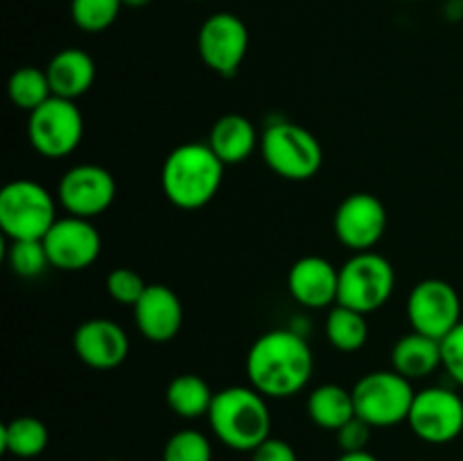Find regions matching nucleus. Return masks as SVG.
<instances>
[{
	"label": "nucleus",
	"instance_id": "obj_4",
	"mask_svg": "<svg viewBox=\"0 0 463 461\" xmlns=\"http://www.w3.org/2000/svg\"><path fill=\"white\" fill-rule=\"evenodd\" d=\"M260 154L274 174L288 181H307L324 165V147L312 131L297 122H271L260 134Z\"/></svg>",
	"mask_w": 463,
	"mask_h": 461
},
{
	"label": "nucleus",
	"instance_id": "obj_29",
	"mask_svg": "<svg viewBox=\"0 0 463 461\" xmlns=\"http://www.w3.org/2000/svg\"><path fill=\"white\" fill-rule=\"evenodd\" d=\"M145 289H147V283L138 271L129 269V267H116L113 271H109L107 292L120 306L134 307L145 294Z\"/></svg>",
	"mask_w": 463,
	"mask_h": 461
},
{
	"label": "nucleus",
	"instance_id": "obj_17",
	"mask_svg": "<svg viewBox=\"0 0 463 461\" xmlns=\"http://www.w3.org/2000/svg\"><path fill=\"white\" fill-rule=\"evenodd\" d=\"M134 321L145 339L152 343H167L184 325V303L167 285H147L140 301L134 306Z\"/></svg>",
	"mask_w": 463,
	"mask_h": 461
},
{
	"label": "nucleus",
	"instance_id": "obj_15",
	"mask_svg": "<svg viewBox=\"0 0 463 461\" xmlns=\"http://www.w3.org/2000/svg\"><path fill=\"white\" fill-rule=\"evenodd\" d=\"M72 348L86 366L98 371L118 369L129 357V337L118 321L107 316L86 319L72 334Z\"/></svg>",
	"mask_w": 463,
	"mask_h": 461
},
{
	"label": "nucleus",
	"instance_id": "obj_26",
	"mask_svg": "<svg viewBox=\"0 0 463 461\" xmlns=\"http://www.w3.org/2000/svg\"><path fill=\"white\" fill-rule=\"evenodd\" d=\"M122 7V0H71V18L81 32L98 34L116 23Z\"/></svg>",
	"mask_w": 463,
	"mask_h": 461
},
{
	"label": "nucleus",
	"instance_id": "obj_5",
	"mask_svg": "<svg viewBox=\"0 0 463 461\" xmlns=\"http://www.w3.org/2000/svg\"><path fill=\"white\" fill-rule=\"evenodd\" d=\"M57 220V202L45 185L16 179L0 190V229L9 242L43 240Z\"/></svg>",
	"mask_w": 463,
	"mask_h": 461
},
{
	"label": "nucleus",
	"instance_id": "obj_9",
	"mask_svg": "<svg viewBox=\"0 0 463 461\" xmlns=\"http://www.w3.org/2000/svg\"><path fill=\"white\" fill-rule=\"evenodd\" d=\"M407 321L411 330L441 342L461 324L459 292L443 278H425L407 296Z\"/></svg>",
	"mask_w": 463,
	"mask_h": 461
},
{
	"label": "nucleus",
	"instance_id": "obj_24",
	"mask_svg": "<svg viewBox=\"0 0 463 461\" xmlns=\"http://www.w3.org/2000/svg\"><path fill=\"white\" fill-rule=\"evenodd\" d=\"M326 337L330 346L342 353H355L369 339V321L364 312L346 306H333L326 319Z\"/></svg>",
	"mask_w": 463,
	"mask_h": 461
},
{
	"label": "nucleus",
	"instance_id": "obj_35",
	"mask_svg": "<svg viewBox=\"0 0 463 461\" xmlns=\"http://www.w3.org/2000/svg\"><path fill=\"white\" fill-rule=\"evenodd\" d=\"M113 461H118V459H113Z\"/></svg>",
	"mask_w": 463,
	"mask_h": 461
},
{
	"label": "nucleus",
	"instance_id": "obj_32",
	"mask_svg": "<svg viewBox=\"0 0 463 461\" xmlns=\"http://www.w3.org/2000/svg\"><path fill=\"white\" fill-rule=\"evenodd\" d=\"M251 461H298V456L288 441L269 437L251 452Z\"/></svg>",
	"mask_w": 463,
	"mask_h": 461
},
{
	"label": "nucleus",
	"instance_id": "obj_22",
	"mask_svg": "<svg viewBox=\"0 0 463 461\" xmlns=\"http://www.w3.org/2000/svg\"><path fill=\"white\" fill-rule=\"evenodd\" d=\"M211 384L197 373H181L170 380L165 391L167 407L175 411L181 419H199V416H208L213 405Z\"/></svg>",
	"mask_w": 463,
	"mask_h": 461
},
{
	"label": "nucleus",
	"instance_id": "obj_34",
	"mask_svg": "<svg viewBox=\"0 0 463 461\" xmlns=\"http://www.w3.org/2000/svg\"><path fill=\"white\" fill-rule=\"evenodd\" d=\"M149 3H152V0H122V5H125V7H131V9L147 7Z\"/></svg>",
	"mask_w": 463,
	"mask_h": 461
},
{
	"label": "nucleus",
	"instance_id": "obj_8",
	"mask_svg": "<svg viewBox=\"0 0 463 461\" xmlns=\"http://www.w3.org/2000/svg\"><path fill=\"white\" fill-rule=\"evenodd\" d=\"M27 116V140L45 158L71 156L84 138V116L72 99L52 95Z\"/></svg>",
	"mask_w": 463,
	"mask_h": 461
},
{
	"label": "nucleus",
	"instance_id": "obj_14",
	"mask_svg": "<svg viewBox=\"0 0 463 461\" xmlns=\"http://www.w3.org/2000/svg\"><path fill=\"white\" fill-rule=\"evenodd\" d=\"M387 208L375 194L353 193L337 206L333 230L353 253L373 251L387 230Z\"/></svg>",
	"mask_w": 463,
	"mask_h": 461
},
{
	"label": "nucleus",
	"instance_id": "obj_23",
	"mask_svg": "<svg viewBox=\"0 0 463 461\" xmlns=\"http://www.w3.org/2000/svg\"><path fill=\"white\" fill-rule=\"evenodd\" d=\"M50 434L43 420L36 416H16L0 429V443L7 455L18 459H32L39 456L48 447Z\"/></svg>",
	"mask_w": 463,
	"mask_h": 461
},
{
	"label": "nucleus",
	"instance_id": "obj_19",
	"mask_svg": "<svg viewBox=\"0 0 463 461\" xmlns=\"http://www.w3.org/2000/svg\"><path fill=\"white\" fill-rule=\"evenodd\" d=\"M208 147L224 165H240L256 149H260V136L256 127L242 113H226L217 118L208 134Z\"/></svg>",
	"mask_w": 463,
	"mask_h": 461
},
{
	"label": "nucleus",
	"instance_id": "obj_18",
	"mask_svg": "<svg viewBox=\"0 0 463 461\" xmlns=\"http://www.w3.org/2000/svg\"><path fill=\"white\" fill-rule=\"evenodd\" d=\"M52 95L63 99H77L89 93L95 84V59L81 48H63L45 66Z\"/></svg>",
	"mask_w": 463,
	"mask_h": 461
},
{
	"label": "nucleus",
	"instance_id": "obj_3",
	"mask_svg": "<svg viewBox=\"0 0 463 461\" xmlns=\"http://www.w3.org/2000/svg\"><path fill=\"white\" fill-rule=\"evenodd\" d=\"M269 398L249 387H226L215 393L208 423L213 434L226 447L238 452H253L271 437Z\"/></svg>",
	"mask_w": 463,
	"mask_h": 461
},
{
	"label": "nucleus",
	"instance_id": "obj_30",
	"mask_svg": "<svg viewBox=\"0 0 463 461\" xmlns=\"http://www.w3.org/2000/svg\"><path fill=\"white\" fill-rule=\"evenodd\" d=\"M441 357L448 375L463 387V321L441 339Z\"/></svg>",
	"mask_w": 463,
	"mask_h": 461
},
{
	"label": "nucleus",
	"instance_id": "obj_13",
	"mask_svg": "<svg viewBox=\"0 0 463 461\" xmlns=\"http://www.w3.org/2000/svg\"><path fill=\"white\" fill-rule=\"evenodd\" d=\"M50 265L61 271H84L102 251V235L93 220L66 215L59 217L43 238Z\"/></svg>",
	"mask_w": 463,
	"mask_h": 461
},
{
	"label": "nucleus",
	"instance_id": "obj_11",
	"mask_svg": "<svg viewBox=\"0 0 463 461\" xmlns=\"http://www.w3.org/2000/svg\"><path fill=\"white\" fill-rule=\"evenodd\" d=\"M407 425L425 443L443 446L463 432V398L448 387L416 391Z\"/></svg>",
	"mask_w": 463,
	"mask_h": 461
},
{
	"label": "nucleus",
	"instance_id": "obj_2",
	"mask_svg": "<svg viewBox=\"0 0 463 461\" xmlns=\"http://www.w3.org/2000/svg\"><path fill=\"white\" fill-rule=\"evenodd\" d=\"M224 167L208 143L179 145L163 161V194L181 211H199L220 193Z\"/></svg>",
	"mask_w": 463,
	"mask_h": 461
},
{
	"label": "nucleus",
	"instance_id": "obj_6",
	"mask_svg": "<svg viewBox=\"0 0 463 461\" xmlns=\"http://www.w3.org/2000/svg\"><path fill=\"white\" fill-rule=\"evenodd\" d=\"M414 398V382L393 369L371 371L353 387L355 414L371 428H393L398 423H407Z\"/></svg>",
	"mask_w": 463,
	"mask_h": 461
},
{
	"label": "nucleus",
	"instance_id": "obj_16",
	"mask_svg": "<svg viewBox=\"0 0 463 461\" xmlns=\"http://www.w3.org/2000/svg\"><path fill=\"white\" fill-rule=\"evenodd\" d=\"M288 289L307 310L333 307L339 296V269L324 256H303L289 267Z\"/></svg>",
	"mask_w": 463,
	"mask_h": 461
},
{
	"label": "nucleus",
	"instance_id": "obj_21",
	"mask_svg": "<svg viewBox=\"0 0 463 461\" xmlns=\"http://www.w3.org/2000/svg\"><path fill=\"white\" fill-rule=\"evenodd\" d=\"M307 416H310L317 428L337 432L339 428H344L348 420L357 416L353 389L335 382L312 389L310 396H307Z\"/></svg>",
	"mask_w": 463,
	"mask_h": 461
},
{
	"label": "nucleus",
	"instance_id": "obj_28",
	"mask_svg": "<svg viewBox=\"0 0 463 461\" xmlns=\"http://www.w3.org/2000/svg\"><path fill=\"white\" fill-rule=\"evenodd\" d=\"M163 461H213V446L197 429H179L167 438Z\"/></svg>",
	"mask_w": 463,
	"mask_h": 461
},
{
	"label": "nucleus",
	"instance_id": "obj_12",
	"mask_svg": "<svg viewBox=\"0 0 463 461\" xmlns=\"http://www.w3.org/2000/svg\"><path fill=\"white\" fill-rule=\"evenodd\" d=\"M118 194L111 172L95 163H80L63 172L57 199L68 215L93 220L113 206Z\"/></svg>",
	"mask_w": 463,
	"mask_h": 461
},
{
	"label": "nucleus",
	"instance_id": "obj_27",
	"mask_svg": "<svg viewBox=\"0 0 463 461\" xmlns=\"http://www.w3.org/2000/svg\"><path fill=\"white\" fill-rule=\"evenodd\" d=\"M7 265L21 278H36L52 267L43 240H12L7 249Z\"/></svg>",
	"mask_w": 463,
	"mask_h": 461
},
{
	"label": "nucleus",
	"instance_id": "obj_25",
	"mask_svg": "<svg viewBox=\"0 0 463 461\" xmlns=\"http://www.w3.org/2000/svg\"><path fill=\"white\" fill-rule=\"evenodd\" d=\"M7 93L14 107L32 113L52 98V86H50L45 68L41 71V68L34 66H23L14 71L12 77H9Z\"/></svg>",
	"mask_w": 463,
	"mask_h": 461
},
{
	"label": "nucleus",
	"instance_id": "obj_20",
	"mask_svg": "<svg viewBox=\"0 0 463 461\" xmlns=\"http://www.w3.org/2000/svg\"><path fill=\"white\" fill-rule=\"evenodd\" d=\"M443 366L441 342L420 333H407L393 343L392 369L407 380H425Z\"/></svg>",
	"mask_w": 463,
	"mask_h": 461
},
{
	"label": "nucleus",
	"instance_id": "obj_1",
	"mask_svg": "<svg viewBox=\"0 0 463 461\" xmlns=\"http://www.w3.org/2000/svg\"><path fill=\"white\" fill-rule=\"evenodd\" d=\"M315 371L310 343L294 330L276 328L260 334L247 353V378L265 398L283 400L307 387Z\"/></svg>",
	"mask_w": 463,
	"mask_h": 461
},
{
	"label": "nucleus",
	"instance_id": "obj_33",
	"mask_svg": "<svg viewBox=\"0 0 463 461\" xmlns=\"http://www.w3.org/2000/svg\"><path fill=\"white\" fill-rule=\"evenodd\" d=\"M337 461H380L378 456L371 455L369 450H362V452H342Z\"/></svg>",
	"mask_w": 463,
	"mask_h": 461
},
{
	"label": "nucleus",
	"instance_id": "obj_7",
	"mask_svg": "<svg viewBox=\"0 0 463 461\" xmlns=\"http://www.w3.org/2000/svg\"><path fill=\"white\" fill-rule=\"evenodd\" d=\"M393 289H396V269L380 253H353L344 267H339V306L371 315L387 306Z\"/></svg>",
	"mask_w": 463,
	"mask_h": 461
},
{
	"label": "nucleus",
	"instance_id": "obj_10",
	"mask_svg": "<svg viewBox=\"0 0 463 461\" xmlns=\"http://www.w3.org/2000/svg\"><path fill=\"white\" fill-rule=\"evenodd\" d=\"M197 50L208 71L220 77H233L247 57V25L231 12L213 14L199 27Z\"/></svg>",
	"mask_w": 463,
	"mask_h": 461
},
{
	"label": "nucleus",
	"instance_id": "obj_31",
	"mask_svg": "<svg viewBox=\"0 0 463 461\" xmlns=\"http://www.w3.org/2000/svg\"><path fill=\"white\" fill-rule=\"evenodd\" d=\"M371 432H373V428L360 416H355L344 428H339L335 437H337V446L342 452H362L369 447Z\"/></svg>",
	"mask_w": 463,
	"mask_h": 461
}]
</instances>
